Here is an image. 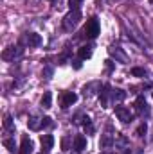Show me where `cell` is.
Returning a JSON list of instances; mask_svg holds the SVG:
<instances>
[{
  "mask_svg": "<svg viewBox=\"0 0 153 154\" xmlns=\"http://www.w3.org/2000/svg\"><path fill=\"white\" fill-rule=\"evenodd\" d=\"M50 2H54V0H50Z\"/></svg>",
  "mask_w": 153,
  "mask_h": 154,
  "instance_id": "cell-28",
  "label": "cell"
},
{
  "mask_svg": "<svg viewBox=\"0 0 153 154\" xmlns=\"http://www.w3.org/2000/svg\"><path fill=\"white\" fill-rule=\"evenodd\" d=\"M18 54H22V50H20L18 47H7V48L2 52V59H4V61H11V59H15Z\"/></svg>",
  "mask_w": 153,
  "mask_h": 154,
  "instance_id": "cell-6",
  "label": "cell"
},
{
  "mask_svg": "<svg viewBox=\"0 0 153 154\" xmlns=\"http://www.w3.org/2000/svg\"><path fill=\"white\" fill-rule=\"evenodd\" d=\"M4 147H5L7 151L15 152V149H16V145H15V140H13V138H5V140H4Z\"/></svg>",
  "mask_w": 153,
  "mask_h": 154,
  "instance_id": "cell-17",
  "label": "cell"
},
{
  "mask_svg": "<svg viewBox=\"0 0 153 154\" xmlns=\"http://www.w3.org/2000/svg\"><path fill=\"white\" fill-rule=\"evenodd\" d=\"M11 125H13V120H11V116L5 115V118H4V129H11Z\"/></svg>",
  "mask_w": 153,
  "mask_h": 154,
  "instance_id": "cell-22",
  "label": "cell"
},
{
  "mask_svg": "<svg viewBox=\"0 0 153 154\" xmlns=\"http://www.w3.org/2000/svg\"><path fill=\"white\" fill-rule=\"evenodd\" d=\"M40 43H41V36L36 34V32H29L27 34V45L29 47H38Z\"/></svg>",
  "mask_w": 153,
  "mask_h": 154,
  "instance_id": "cell-12",
  "label": "cell"
},
{
  "mask_svg": "<svg viewBox=\"0 0 153 154\" xmlns=\"http://www.w3.org/2000/svg\"><path fill=\"white\" fill-rule=\"evenodd\" d=\"M115 116H117L122 124H130V122L133 120V115H132L130 109L124 108V106H115Z\"/></svg>",
  "mask_w": 153,
  "mask_h": 154,
  "instance_id": "cell-3",
  "label": "cell"
},
{
  "mask_svg": "<svg viewBox=\"0 0 153 154\" xmlns=\"http://www.w3.org/2000/svg\"><path fill=\"white\" fill-rule=\"evenodd\" d=\"M43 77H45V79H50V77H52V68H50V66H47V68L43 70Z\"/></svg>",
  "mask_w": 153,
  "mask_h": 154,
  "instance_id": "cell-24",
  "label": "cell"
},
{
  "mask_svg": "<svg viewBox=\"0 0 153 154\" xmlns=\"http://www.w3.org/2000/svg\"><path fill=\"white\" fill-rule=\"evenodd\" d=\"M85 149H86V138L81 136V134H77L76 138H74V151L76 152H83Z\"/></svg>",
  "mask_w": 153,
  "mask_h": 154,
  "instance_id": "cell-9",
  "label": "cell"
},
{
  "mask_svg": "<svg viewBox=\"0 0 153 154\" xmlns=\"http://www.w3.org/2000/svg\"><path fill=\"white\" fill-rule=\"evenodd\" d=\"M81 4H83V0H69V7H70V11H72V9H79Z\"/></svg>",
  "mask_w": 153,
  "mask_h": 154,
  "instance_id": "cell-19",
  "label": "cell"
},
{
  "mask_svg": "<svg viewBox=\"0 0 153 154\" xmlns=\"http://www.w3.org/2000/svg\"><path fill=\"white\" fill-rule=\"evenodd\" d=\"M41 106H43L45 109H49V108L52 106V93H50V91H45V93H43V97H41Z\"/></svg>",
  "mask_w": 153,
  "mask_h": 154,
  "instance_id": "cell-15",
  "label": "cell"
},
{
  "mask_svg": "<svg viewBox=\"0 0 153 154\" xmlns=\"http://www.w3.org/2000/svg\"><path fill=\"white\" fill-rule=\"evenodd\" d=\"M79 20H81V11H79V9L69 11V13L65 14V18H63V29H65V31H72L77 23H79Z\"/></svg>",
  "mask_w": 153,
  "mask_h": 154,
  "instance_id": "cell-1",
  "label": "cell"
},
{
  "mask_svg": "<svg viewBox=\"0 0 153 154\" xmlns=\"http://www.w3.org/2000/svg\"><path fill=\"white\" fill-rule=\"evenodd\" d=\"M77 56H79V59H90V57H92V45H83V47H79Z\"/></svg>",
  "mask_w": 153,
  "mask_h": 154,
  "instance_id": "cell-10",
  "label": "cell"
},
{
  "mask_svg": "<svg viewBox=\"0 0 153 154\" xmlns=\"http://www.w3.org/2000/svg\"><path fill=\"white\" fill-rule=\"evenodd\" d=\"M72 63H74V68H77V70L81 68V63H79V61H72Z\"/></svg>",
  "mask_w": 153,
  "mask_h": 154,
  "instance_id": "cell-27",
  "label": "cell"
},
{
  "mask_svg": "<svg viewBox=\"0 0 153 154\" xmlns=\"http://www.w3.org/2000/svg\"><path fill=\"white\" fill-rule=\"evenodd\" d=\"M112 142H114V140H112V136H110V134H105V136H103V140H101V147H110V145H112Z\"/></svg>",
  "mask_w": 153,
  "mask_h": 154,
  "instance_id": "cell-18",
  "label": "cell"
},
{
  "mask_svg": "<svg viewBox=\"0 0 153 154\" xmlns=\"http://www.w3.org/2000/svg\"><path fill=\"white\" fill-rule=\"evenodd\" d=\"M85 34H86L88 38H97V34H99V20H97L96 16H92V18L86 22Z\"/></svg>",
  "mask_w": 153,
  "mask_h": 154,
  "instance_id": "cell-2",
  "label": "cell"
},
{
  "mask_svg": "<svg viewBox=\"0 0 153 154\" xmlns=\"http://www.w3.org/2000/svg\"><path fill=\"white\" fill-rule=\"evenodd\" d=\"M135 111L139 113V115H142V113H146L148 111V106H146V99L141 95V97H137V100H135Z\"/></svg>",
  "mask_w": 153,
  "mask_h": 154,
  "instance_id": "cell-11",
  "label": "cell"
},
{
  "mask_svg": "<svg viewBox=\"0 0 153 154\" xmlns=\"http://www.w3.org/2000/svg\"><path fill=\"white\" fill-rule=\"evenodd\" d=\"M144 134H146V124H141L137 129V136H144Z\"/></svg>",
  "mask_w": 153,
  "mask_h": 154,
  "instance_id": "cell-23",
  "label": "cell"
},
{
  "mask_svg": "<svg viewBox=\"0 0 153 154\" xmlns=\"http://www.w3.org/2000/svg\"><path fill=\"white\" fill-rule=\"evenodd\" d=\"M132 75L144 77V75H146V70H144V68H133V70H132Z\"/></svg>",
  "mask_w": 153,
  "mask_h": 154,
  "instance_id": "cell-20",
  "label": "cell"
},
{
  "mask_svg": "<svg viewBox=\"0 0 153 154\" xmlns=\"http://www.w3.org/2000/svg\"><path fill=\"white\" fill-rule=\"evenodd\" d=\"M20 154H33V142L27 134L22 136V143H20Z\"/></svg>",
  "mask_w": 153,
  "mask_h": 154,
  "instance_id": "cell-8",
  "label": "cell"
},
{
  "mask_svg": "<svg viewBox=\"0 0 153 154\" xmlns=\"http://www.w3.org/2000/svg\"><path fill=\"white\" fill-rule=\"evenodd\" d=\"M83 129H85L88 134L94 133V125H92V120H90L88 116H83Z\"/></svg>",
  "mask_w": 153,
  "mask_h": 154,
  "instance_id": "cell-16",
  "label": "cell"
},
{
  "mask_svg": "<svg viewBox=\"0 0 153 154\" xmlns=\"http://www.w3.org/2000/svg\"><path fill=\"white\" fill-rule=\"evenodd\" d=\"M27 125H29L31 131H38L40 127H43V125H41V118H38V116H31V118L27 120Z\"/></svg>",
  "mask_w": 153,
  "mask_h": 154,
  "instance_id": "cell-14",
  "label": "cell"
},
{
  "mask_svg": "<svg viewBox=\"0 0 153 154\" xmlns=\"http://www.w3.org/2000/svg\"><path fill=\"white\" fill-rule=\"evenodd\" d=\"M150 2H153V0H150Z\"/></svg>",
  "mask_w": 153,
  "mask_h": 154,
  "instance_id": "cell-29",
  "label": "cell"
},
{
  "mask_svg": "<svg viewBox=\"0 0 153 154\" xmlns=\"http://www.w3.org/2000/svg\"><path fill=\"white\" fill-rule=\"evenodd\" d=\"M40 142H41V154H49L52 145H54V136L52 134H43L40 138Z\"/></svg>",
  "mask_w": 153,
  "mask_h": 154,
  "instance_id": "cell-4",
  "label": "cell"
},
{
  "mask_svg": "<svg viewBox=\"0 0 153 154\" xmlns=\"http://www.w3.org/2000/svg\"><path fill=\"white\" fill-rule=\"evenodd\" d=\"M108 97H110V86L106 84V86H103V91H101V95H99V100H101V106H103V108H106Z\"/></svg>",
  "mask_w": 153,
  "mask_h": 154,
  "instance_id": "cell-13",
  "label": "cell"
},
{
  "mask_svg": "<svg viewBox=\"0 0 153 154\" xmlns=\"http://www.w3.org/2000/svg\"><path fill=\"white\" fill-rule=\"evenodd\" d=\"M61 147H63V151L69 149V138H63V140H61Z\"/></svg>",
  "mask_w": 153,
  "mask_h": 154,
  "instance_id": "cell-26",
  "label": "cell"
},
{
  "mask_svg": "<svg viewBox=\"0 0 153 154\" xmlns=\"http://www.w3.org/2000/svg\"><path fill=\"white\" fill-rule=\"evenodd\" d=\"M41 125H43V127L50 125V118H49V116H43V118H41Z\"/></svg>",
  "mask_w": 153,
  "mask_h": 154,
  "instance_id": "cell-25",
  "label": "cell"
},
{
  "mask_svg": "<svg viewBox=\"0 0 153 154\" xmlns=\"http://www.w3.org/2000/svg\"><path fill=\"white\" fill-rule=\"evenodd\" d=\"M76 100H77V95L74 91H65V93L61 95V108L67 109V108H70Z\"/></svg>",
  "mask_w": 153,
  "mask_h": 154,
  "instance_id": "cell-5",
  "label": "cell"
},
{
  "mask_svg": "<svg viewBox=\"0 0 153 154\" xmlns=\"http://www.w3.org/2000/svg\"><path fill=\"white\" fill-rule=\"evenodd\" d=\"M108 52H110V56H112V57H115V61H121V63H126V61H128L126 54H124L119 47H115V45H112V47L108 48Z\"/></svg>",
  "mask_w": 153,
  "mask_h": 154,
  "instance_id": "cell-7",
  "label": "cell"
},
{
  "mask_svg": "<svg viewBox=\"0 0 153 154\" xmlns=\"http://www.w3.org/2000/svg\"><path fill=\"white\" fill-rule=\"evenodd\" d=\"M124 97H126V93L122 90H115L114 91V100H122Z\"/></svg>",
  "mask_w": 153,
  "mask_h": 154,
  "instance_id": "cell-21",
  "label": "cell"
}]
</instances>
